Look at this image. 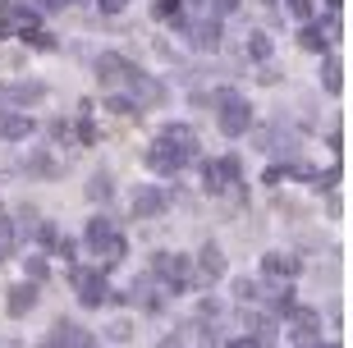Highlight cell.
Masks as SVG:
<instances>
[{"mask_svg":"<svg viewBox=\"0 0 353 348\" xmlns=\"http://www.w3.org/2000/svg\"><path fill=\"white\" fill-rule=\"evenodd\" d=\"M225 348H252V344H248V339H234V344H225Z\"/></svg>","mask_w":353,"mask_h":348,"instance_id":"obj_37","label":"cell"},{"mask_svg":"<svg viewBox=\"0 0 353 348\" xmlns=\"http://www.w3.org/2000/svg\"><path fill=\"white\" fill-rule=\"evenodd\" d=\"M165 207H170V197L161 193V188H138V197H133V216H138V220L161 216Z\"/></svg>","mask_w":353,"mask_h":348,"instance_id":"obj_9","label":"cell"},{"mask_svg":"<svg viewBox=\"0 0 353 348\" xmlns=\"http://www.w3.org/2000/svg\"><path fill=\"white\" fill-rule=\"evenodd\" d=\"M197 261H202V280H221V275H225V252H221V243H207Z\"/></svg>","mask_w":353,"mask_h":348,"instance_id":"obj_14","label":"cell"},{"mask_svg":"<svg viewBox=\"0 0 353 348\" xmlns=\"http://www.w3.org/2000/svg\"><path fill=\"white\" fill-rule=\"evenodd\" d=\"M161 138L170 142L174 152H183L188 161L197 156V133H193V129H183V124H165V133H161Z\"/></svg>","mask_w":353,"mask_h":348,"instance_id":"obj_13","label":"cell"},{"mask_svg":"<svg viewBox=\"0 0 353 348\" xmlns=\"http://www.w3.org/2000/svg\"><path fill=\"white\" fill-rule=\"evenodd\" d=\"M37 238L41 243H60V229L55 225H37Z\"/></svg>","mask_w":353,"mask_h":348,"instance_id":"obj_30","label":"cell"},{"mask_svg":"<svg viewBox=\"0 0 353 348\" xmlns=\"http://www.w3.org/2000/svg\"><path fill=\"white\" fill-rule=\"evenodd\" d=\"M266 311H271V316H289V311H294V294H289V289H271V294H266Z\"/></svg>","mask_w":353,"mask_h":348,"instance_id":"obj_19","label":"cell"},{"mask_svg":"<svg viewBox=\"0 0 353 348\" xmlns=\"http://www.w3.org/2000/svg\"><path fill=\"white\" fill-rule=\"evenodd\" d=\"M79 138H83V142H97V129H92V119H88V115L79 119Z\"/></svg>","mask_w":353,"mask_h":348,"instance_id":"obj_31","label":"cell"},{"mask_svg":"<svg viewBox=\"0 0 353 348\" xmlns=\"http://www.w3.org/2000/svg\"><path fill=\"white\" fill-rule=\"evenodd\" d=\"M138 74H143V69L129 65L124 55H101V60H97V78H101L105 92H115V88H124V83H133Z\"/></svg>","mask_w":353,"mask_h":348,"instance_id":"obj_4","label":"cell"},{"mask_svg":"<svg viewBox=\"0 0 353 348\" xmlns=\"http://www.w3.org/2000/svg\"><path fill=\"white\" fill-rule=\"evenodd\" d=\"M23 266H28V280H32V284H41V280H46V261H41V257H28Z\"/></svg>","mask_w":353,"mask_h":348,"instance_id":"obj_28","label":"cell"},{"mask_svg":"<svg viewBox=\"0 0 353 348\" xmlns=\"http://www.w3.org/2000/svg\"><path fill=\"white\" fill-rule=\"evenodd\" d=\"M239 174H243V161H239V156H221V161H207V165H202V188H207V193H221V188L239 183Z\"/></svg>","mask_w":353,"mask_h":348,"instance_id":"obj_3","label":"cell"},{"mask_svg":"<svg viewBox=\"0 0 353 348\" xmlns=\"http://www.w3.org/2000/svg\"><path fill=\"white\" fill-rule=\"evenodd\" d=\"M262 271L271 275V280H294V275L303 271V261L299 257H285V252H266V257H262Z\"/></svg>","mask_w":353,"mask_h":348,"instance_id":"obj_11","label":"cell"},{"mask_svg":"<svg viewBox=\"0 0 353 348\" xmlns=\"http://www.w3.org/2000/svg\"><path fill=\"white\" fill-rule=\"evenodd\" d=\"M74 348H97V335H92V330H79V344Z\"/></svg>","mask_w":353,"mask_h":348,"instance_id":"obj_34","label":"cell"},{"mask_svg":"<svg viewBox=\"0 0 353 348\" xmlns=\"http://www.w3.org/2000/svg\"><path fill=\"white\" fill-rule=\"evenodd\" d=\"M321 88H326V92H340L344 88V65L335 60V55H326V65H321Z\"/></svg>","mask_w":353,"mask_h":348,"instance_id":"obj_18","label":"cell"},{"mask_svg":"<svg viewBox=\"0 0 353 348\" xmlns=\"http://www.w3.org/2000/svg\"><path fill=\"white\" fill-rule=\"evenodd\" d=\"M5 37H10V23H5V19H0V41H5Z\"/></svg>","mask_w":353,"mask_h":348,"instance_id":"obj_38","label":"cell"},{"mask_svg":"<svg viewBox=\"0 0 353 348\" xmlns=\"http://www.w3.org/2000/svg\"><path fill=\"white\" fill-rule=\"evenodd\" d=\"M234 298L239 303H252L257 298V280H234Z\"/></svg>","mask_w":353,"mask_h":348,"instance_id":"obj_27","label":"cell"},{"mask_svg":"<svg viewBox=\"0 0 353 348\" xmlns=\"http://www.w3.org/2000/svg\"><path fill=\"white\" fill-rule=\"evenodd\" d=\"M124 5L129 0H101V14H124Z\"/></svg>","mask_w":353,"mask_h":348,"instance_id":"obj_33","label":"cell"},{"mask_svg":"<svg viewBox=\"0 0 353 348\" xmlns=\"http://www.w3.org/2000/svg\"><path fill=\"white\" fill-rule=\"evenodd\" d=\"M41 96H46L41 83H5L0 88V101H10V105H37Z\"/></svg>","mask_w":353,"mask_h":348,"instance_id":"obj_8","label":"cell"},{"mask_svg":"<svg viewBox=\"0 0 353 348\" xmlns=\"http://www.w3.org/2000/svg\"><path fill=\"white\" fill-rule=\"evenodd\" d=\"M248 55L252 60H266V55H271V37H266V32H252L248 37Z\"/></svg>","mask_w":353,"mask_h":348,"instance_id":"obj_25","label":"cell"},{"mask_svg":"<svg viewBox=\"0 0 353 348\" xmlns=\"http://www.w3.org/2000/svg\"><path fill=\"white\" fill-rule=\"evenodd\" d=\"M110 238H115L110 220H105V216H92V220H88V247H92V252H101V247L110 243Z\"/></svg>","mask_w":353,"mask_h":348,"instance_id":"obj_15","label":"cell"},{"mask_svg":"<svg viewBox=\"0 0 353 348\" xmlns=\"http://www.w3.org/2000/svg\"><path fill=\"white\" fill-rule=\"evenodd\" d=\"M110 339H115V344H129L133 339V321H115L110 325Z\"/></svg>","mask_w":353,"mask_h":348,"instance_id":"obj_29","label":"cell"},{"mask_svg":"<svg viewBox=\"0 0 353 348\" xmlns=\"http://www.w3.org/2000/svg\"><path fill=\"white\" fill-rule=\"evenodd\" d=\"M289 325H294V335H299L303 344H316V330H321V316H316L312 307H294V311H289Z\"/></svg>","mask_w":353,"mask_h":348,"instance_id":"obj_10","label":"cell"},{"mask_svg":"<svg viewBox=\"0 0 353 348\" xmlns=\"http://www.w3.org/2000/svg\"><path fill=\"white\" fill-rule=\"evenodd\" d=\"M143 165L152 170V174H174V170H183V165H188V156H183V152H174V147H170L165 138H157V142H152V147L143 152Z\"/></svg>","mask_w":353,"mask_h":348,"instance_id":"obj_5","label":"cell"},{"mask_svg":"<svg viewBox=\"0 0 353 348\" xmlns=\"http://www.w3.org/2000/svg\"><path fill=\"white\" fill-rule=\"evenodd\" d=\"M207 5H211L216 14H234V10H239V0H207Z\"/></svg>","mask_w":353,"mask_h":348,"instance_id":"obj_32","label":"cell"},{"mask_svg":"<svg viewBox=\"0 0 353 348\" xmlns=\"http://www.w3.org/2000/svg\"><path fill=\"white\" fill-rule=\"evenodd\" d=\"M5 257H10V247H5V243H0V261H5Z\"/></svg>","mask_w":353,"mask_h":348,"instance_id":"obj_41","label":"cell"},{"mask_svg":"<svg viewBox=\"0 0 353 348\" xmlns=\"http://www.w3.org/2000/svg\"><path fill=\"white\" fill-rule=\"evenodd\" d=\"M152 14H157V19H165V23H179V19H183V0H157V5H152Z\"/></svg>","mask_w":353,"mask_h":348,"instance_id":"obj_22","label":"cell"},{"mask_svg":"<svg viewBox=\"0 0 353 348\" xmlns=\"http://www.w3.org/2000/svg\"><path fill=\"white\" fill-rule=\"evenodd\" d=\"M174 28H179V32H188L202 51H216V46H221V23H216V19H207V23H188V19H179Z\"/></svg>","mask_w":353,"mask_h":348,"instance_id":"obj_7","label":"cell"},{"mask_svg":"<svg viewBox=\"0 0 353 348\" xmlns=\"http://www.w3.org/2000/svg\"><path fill=\"white\" fill-rule=\"evenodd\" d=\"M88 197H92V202H110V197H115V179H110V170H97V174L88 179Z\"/></svg>","mask_w":353,"mask_h":348,"instance_id":"obj_16","label":"cell"},{"mask_svg":"<svg viewBox=\"0 0 353 348\" xmlns=\"http://www.w3.org/2000/svg\"><path fill=\"white\" fill-rule=\"evenodd\" d=\"M216 124H221V133L225 138H243V133L252 129V105H248V96L243 92H234V88H221L216 92Z\"/></svg>","mask_w":353,"mask_h":348,"instance_id":"obj_1","label":"cell"},{"mask_svg":"<svg viewBox=\"0 0 353 348\" xmlns=\"http://www.w3.org/2000/svg\"><path fill=\"white\" fill-rule=\"evenodd\" d=\"M32 307H37V284H32V280L14 284L10 294H5V311H10V316H28Z\"/></svg>","mask_w":353,"mask_h":348,"instance_id":"obj_6","label":"cell"},{"mask_svg":"<svg viewBox=\"0 0 353 348\" xmlns=\"http://www.w3.org/2000/svg\"><path fill=\"white\" fill-rule=\"evenodd\" d=\"M69 284H79V303L83 307H101L110 298V284H105L101 271H88V266H74L69 271Z\"/></svg>","mask_w":353,"mask_h":348,"instance_id":"obj_2","label":"cell"},{"mask_svg":"<svg viewBox=\"0 0 353 348\" xmlns=\"http://www.w3.org/2000/svg\"><path fill=\"white\" fill-rule=\"evenodd\" d=\"M326 5H330V14H335V10H340V5H344V0H326Z\"/></svg>","mask_w":353,"mask_h":348,"instance_id":"obj_40","label":"cell"},{"mask_svg":"<svg viewBox=\"0 0 353 348\" xmlns=\"http://www.w3.org/2000/svg\"><path fill=\"white\" fill-rule=\"evenodd\" d=\"M41 10H65V5H74V0H37Z\"/></svg>","mask_w":353,"mask_h":348,"instance_id":"obj_36","label":"cell"},{"mask_svg":"<svg viewBox=\"0 0 353 348\" xmlns=\"http://www.w3.org/2000/svg\"><path fill=\"white\" fill-rule=\"evenodd\" d=\"M303 348H340V344H303Z\"/></svg>","mask_w":353,"mask_h":348,"instance_id":"obj_39","label":"cell"},{"mask_svg":"<svg viewBox=\"0 0 353 348\" xmlns=\"http://www.w3.org/2000/svg\"><path fill=\"white\" fill-rule=\"evenodd\" d=\"M28 133H32V119L28 115H0V138L19 142V138H28Z\"/></svg>","mask_w":353,"mask_h":348,"instance_id":"obj_17","label":"cell"},{"mask_svg":"<svg viewBox=\"0 0 353 348\" xmlns=\"http://www.w3.org/2000/svg\"><path fill=\"white\" fill-rule=\"evenodd\" d=\"M105 105H110L115 115H138V101H129V96H119V92H105Z\"/></svg>","mask_w":353,"mask_h":348,"instance_id":"obj_24","label":"cell"},{"mask_svg":"<svg viewBox=\"0 0 353 348\" xmlns=\"http://www.w3.org/2000/svg\"><path fill=\"white\" fill-rule=\"evenodd\" d=\"M174 344H179V348H221V339L211 335L202 321H193V325H183L179 335H174Z\"/></svg>","mask_w":353,"mask_h":348,"instance_id":"obj_12","label":"cell"},{"mask_svg":"<svg viewBox=\"0 0 353 348\" xmlns=\"http://www.w3.org/2000/svg\"><path fill=\"white\" fill-rule=\"evenodd\" d=\"M28 174H41V179H55V174H60V165H55V161H51V156H46V152H37V156H28Z\"/></svg>","mask_w":353,"mask_h":348,"instance_id":"obj_20","label":"cell"},{"mask_svg":"<svg viewBox=\"0 0 353 348\" xmlns=\"http://www.w3.org/2000/svg\"><path fill=\"white\" fill-rule=\"evenodd\" d=\"M326 32H330V23H326V28H312V23H307L299 41L307 46V51H326V46H330V41H326Z\"/></svg>","mask_w":353,"mask_h":348,"instance_id":"obj_21","label":"cell"},{"mask_svg":"<svg viewBox=\"0 0 353 348\" xmlns=\"http://www.w3.org/2000/svg\"><path fill=\"white\" fill-rule=\"evenodd\" d=\"M285 5H289V14H294L299 23H307V19H312V0H285Z\"/></svg>","mask_w":353,"mask_h":348,"instance_id":"obj_26","label":"cell"},{"mask_svg":"<svg viewBox=\"0 0 353 348\" xmlns=\"http://www.w3.org/2000/svg\"><path fill=\"white\" fill-rule=\"evenodd\" d=\"M257 83H266V88H271V83H280V69H262V74H257Z\"/></svg>","mask_w":353,"mask_h":348,"instance_id":"obj_35","label":"cell"},{"mask_svg":"<svg viewBox=\"0 0 353 348\" xmlns=\"http://www.w3.org/2000/svg\"><path fill=\"white\" fill-rule=\"evenodd\" d=\"M23 41L32 46V51H55V37H51V32H41V28H28Z\"/></svg>","mask_w":353,"mask_h":348,"instance_id":"obj_23","label":"cell"}]
</instances>
